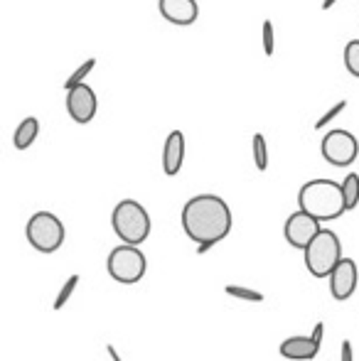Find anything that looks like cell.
<instances>
[{"label": "cell", "instance_id": "1", "mask_svg": "<svg viewBox=\"0 0 359 361\" xmlns=\"http://www.w3.org/2000/svg\"><path fill=\"white\" fill-rule=\"evenodd\" d=\"M182 228L197 243L217 246L231 231V209L217 195H197L182 207Z\"/></svg>", "mask_w": 359, "mask_h": 361}, {"label": "cell", "instance_id": "2", "mask_svg": "<svg viewBox=\"0 0 359 361\" xmlns=\"http://www.w3.org/2000/svg\"><path fill=\"white\" fill-rule=\"evenodd\" d=\"M298 209L317 221H335L347 212L345 192L335 180H310L298 192Z\"/></svg>", "mask_w": 359, "mask_h": 361}, {"label": "cell", "instance_id": "3", "mask_svg": "<svg viewBox=\"0 0 359 361\" xmlns=\"http://www.w3.org/2000/svg\"><path fill=\"white\" fill-rule=\"evenodd\" d=\"M111 226L126 246H140L150 236V216L135 200H123L111 214Z\"/></svg>", "mask_w": 359, "mask_h": 361}, {"label": "cell", "instance_id": "4", "mask_svg": "<svg viewBox=\"0 0 359 361\" xmlns=\"http://www.w3.org/2000/svg\"><path fill=\"white\" fill-rule=\"evenodd\" d=\"M305 268L315 278H330L337 263L342 261V243L332 228H322L305 248Z\"/></svg>", "mask_w": 359, "mask_h": 361}, {"label": "cell", "instance_id": "5", "mask_svg": "<svg viewBox=\"0 0 359 361\" xmlns=\"http://www.w3.org/2000/svg\"><path fill=\"white\" fill-rule=\"evenodd\" d=\"M106 268H109V276L114 278L121 286H133L140 278L145 276V268H148V261H145L143 251L138 246H116L114 251L109 253V261H106Z\"/></svg>", "mask_w": 359, "mask_h": 361}, {"label": "cell", "instance_id": "6", "mask_svg": "<svg viewBox=\"0 0 359 361\" xmlns=\"http://www.w3.org/2000/svg\"><path fill=\"white\" fill-rule=\"evenodd\" d=\"M25 233L30 246L39 253H54L64 243V224L52 212H37L30 216Z\"/></svg>", "mask_w": 359, "mask_h": 361}, {"label": "cell", "instance_id": "7", "mask_svg": "<svg viewBox=\"0 0 359 361\" xmlns=\"http://www.w3.org/2000/svg\"><path fill=\"white\" fill-rule=\"evenodd\" d=\"M322 157L335 167H347L357 160L359 155V140L350 130H330L322 138Z\"/></svg>", "mask_w": 359, "mask_h": 361}, {"label": "cell", "instance_id": "8", "mask_svg": "<svg viewBox=\"0 0 359 361\" xmlns=\"http://www.w3.org/2000/svg\"><path fill=\"white\" fill-rule=\"evenodd\" d=\"M320 231H322L320 221H317L315 216L300 212V209H298L296 214L288 216L286 228H283V233H286V241L291 243L293 248H300V251H305V248L312 243V238H315Z\"/></svg>", "mask_w": 359, "mask_h": 361}, {"label": "cell", "instance_id": "9", "mask_svg": "<svg viewBox=\"0 0 359 361\" xmlns=\"http://www.w3.org/2000/svg\"><path fill=\"white\" fill-rule=\"evenodd\" d=\"M67 111L74 123H91L96 111H99V99H96L94 89L89 84H82L77 89L67 91Z\"/></svg>", "mask_w": 359, "mask_h": 361}, {"label": "cell", "instance_id": "10", "mask_svg": "<svg viewBox=\"0 0 359 361\" xmlns=\"http://www.w3.org/2000/svg\"><path fill=\"white\" fill-rule=\"evenodd\" d=\"M357 283H359L357 263L352 258H342L330 276V295L337 302H345V300H350L355 295Z\"/></svg>", "mask_w": 359, "mask_h": 361}, {"label": "cell", "instance_id": "11", "mask_svg": "<svg viewBox=\"0 0 359 361\" xmlns=\"http://www.w3.org/2000/svg\"><path fill=\"white\" fill-rule=\"evenodd\" d=\"M158 10L168 23L180 25V27L192 25L200 15L197 0H158Z\"/></svg>", "mask_w": 359, "mask_h": 361}, {"label": "cell", "instance_id": "12", "mask_svg": "<svg viewBox=\"0 0 359 361\" xmlns=\"http://www.w3.org/2000/svg\"><path fill=\"white\" fill-rule=\"evenodd\" d=\"M182 162H185V135L182 130H173L165 140L163 150V170L168 177H175L182 170Z\"/></svg>", "mask_w": 359, "mask_h": 361}, {"label": "cell", "instance_id": "13", "mask_svg": "<svg viewBox=\"0 0 359 361\" xmlns=\"http://www.w3.org/2000/svg\"><path fill=\"white\" fill-rule=\"evenodd\" d=\"M320 354V344H315L310 337H291L281 344V357L291 361H312Z\"/></svg>", "mask_w": 359, "mask_h": 361}, {"label": "cell", "instance_id": "14", "mask_svg": "<svg viewBox=\"0 0 359 361\" xmlns=\"http://www.w3.org/2000/svg\"><path fill=\"white\" fill-rule=\"evenodd\" d=\"M37 135H39V121L37 118H25L23 123L15 128V138H13V143L18 150H28L30 145L37 140Z\"/></svg>", "mask_w": 359, "mask_h": 361}, {"label": "cell", "instance_id": "15", "mask_svg": "<svg viewBox=\"0 0 359 361\" xmlns=\"http://www.w3.org/2000/svg\"><path fill=\"white\" fill-rule=\"evenodd\" d=\"M342 192H345V204L347 212H352L359 204V175L357 172H350L342 182Z\"/></svg>", "mask_w": 359, "mask_h": 361}, {"label": "cell", "instance_id": "16", "mask_svg": "<svg viewBox=\"0 0 359 361\" xmlns=\"http://www.w3.org/2000/svg\"><path fill=\"white\" fill-rule=\"evenodd\" d=\"M254 162H256V170L259 172H266V167H269V145H266V138L261 133L254 135Z\"/></svg>", "mask_w": 359, "mask_h": 361}, {"label": "cell", "instance_id": "17", "mask_svg": "<svg viewBox=\"0 0 359 361\" xmlns=\"http://www.w3.org/2000/svg\"><path fill=\"white\" fill-rule=\"evenodd\" d=\"M94 67H96V59H87V62H84L82 67L77 69V72H74L67 81H64V89L72 91V89H77V86H82L84 79H87V76L94 72Z\"/></svg>", "mask_w": 359, "mask_h": 361}, {"label": "cell", "instance_id": "18", "mask_svg": "<svg viewBox=\"0 0 359 361\" xmlns=\"http://www.w3.org/2000/svg\"><path fill=\"white\" fill-rule=\"evenodd\" d=\"M226 295L236 300H246V302H264V293L259 290H251V288H241V286H226Z\"/></svg>", "mask_w": 359, "mask_h": 361}, {"label": "cell", "instance_id": "19", "mask_svg": "<svg viewBox=\"0 0 359 361\" xmlns=\"http://www.w3.org/2000/svg\"><path fill=\"white\" fill-rule=\"evenodd\" d=\"M345 67L352 76L359 79V39H352L345 47Z\"/></svg>", "mask_w": 359, "mask_h": 361}, {"label": "cell", "instance_id": "20", "mask_svg": "<svg viewBox=\"0 0 359 361\" xmlns=\"http://www.w3.org/2000/svg\"><path fill=\"white\" fill-rule=\"evenodd\" d=\"M77 286H79V276L74 273V276H69V281L62 286V290H59L57 300H54V310H62L64 305L69 302V298L74 295V290H77Z\"/></svg>", "mask_w": 359, "mask_h": 361}, {"label": "cell", "instance_id": "21", "mask_svg": "<svg viewBox=\"0 0 359 361\" xmlns=\"http://www.w3.org/2000/svg\"><path fill=\"white\" fill-rule=\"evenodd\" d=\"M264 52L266 57H273V52H276V30H273L271 20L264 23Z\"/></svg>", "mask_w": 359, "mask_h": 361}, {"label": "cell", "instance_id": "22", "mask_svg": "<svg viewBox=\"0 0 359 361\" xmlns=\"http://www.w3.org/2000/svg\"><path fill=\"white\" fill-rule=\"evenodd\" d=\"M345 109H347V101H337V104L332 106V109L327 111V114L322 116V118H317V121H315V128H317V130H320V128H325V126L330 123V121H335L337 116H340Z\"/></svg>", "mask_w": 359, "mask_h": 361}, {"label": "cell", "instance_id": "23", "mask_svg": "<svg viewBox=\"0 0 359 361\" xmlns=\"http://www.w3.org/2000/svg\"><path fill=\"white\" fill-rule=\"evenodd\" d=\"M322 337H325V322H315V327H312V332H310V339L315 344H322Z\"/></svg>", "mask_w": 359, "mask_h": 361}, {"label": "cell", "instance_id": "24", "mask_svg": "<svg viewBox=\"0 0 359 361\" xmlns=\"http://www.w3.org/2000/svg\"><path fill=\"white\" fill-rule=\"evenodd\" d=\"M342 361H355V352H352L350 342H342Z\"/></svg>", "mask_w": 359, "mask_h": 361}, {"label": "cell", "instance_id": "25", "mask_svg": "<svg viewBox=\"0 0 359 361\" xmlns=\"http://www.w3.org/2000/svg\"><path fill=\"white\" fill-rule=\"evenodd\" d=\"M106 352H109V357L114 359V361H123V359L118 357V352H116V347H111V344H109V347H106Z\"/></svg>", "mask_w": 359, "mask_h": 361}, {"label": "cell", "instance_id": "26", "mask_svg": "<svg viewBox=\"0 0 359 361\" xmlns=\"http://www.w3.org/2000/svg\"><path fill=\"white\" fill-rule=\"evenodd\" d=\"M212 246H207V243H202V246H197V256H202V253H207Z\"/></svg>", "mask_w": 359, "mask_h": 361}, {"label": "cell", "instance_id": "27", "mask_svg": "<svg viewBox=\"0 0 359 361\" xmlns=\"http://www.w3.org/2000/svg\"><path fill=\"white\" fill-rule=\"evenodd\" d=\"M335 3H337V0H325V3H322V10H330Z\"/></svg>", "mask_w": 359, "mask_h": 361}]
</instances>
